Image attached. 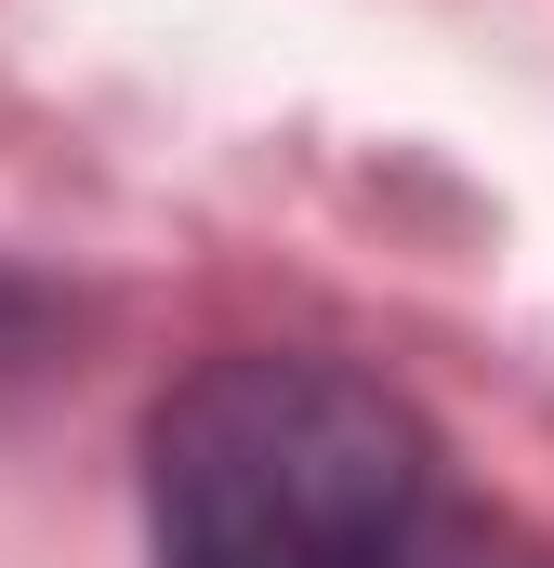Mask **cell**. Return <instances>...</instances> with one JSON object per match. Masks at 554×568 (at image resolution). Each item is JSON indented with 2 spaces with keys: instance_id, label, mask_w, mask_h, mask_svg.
<instances>
[{
  "instance_id": "1",
  "label": "cell",
  "mask_w": 554,
  "mask_h": 568,
  "mask_svg": "<svg viewBox=\"0 0 554 568\" xmlns=\"http://www.w3.org/2000/svg\"><path fill=\"white\" fill-rule=\"evenodd\" d=\"M449 503L435 424L383 371L317 344L198 357L145 410V556L158 568H383Z\"/></svg>"
},
{
  "instance_id": "2",
  "label": "cell",
  "mask_w": 554,
  "mask_h": 568,
  "mask_svg": "<svg viewBox=\"0 0 554 568\" xmlns=\"http://www.w3.org/2000/svg\"><path fill=\"white\" fill-rule=\"evenodd\" d=\"M383 568H554V542L542 529H515V516H475V503H435L410 542Z\"/></svg>"
}]
</instances>
